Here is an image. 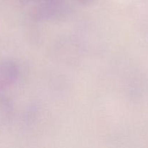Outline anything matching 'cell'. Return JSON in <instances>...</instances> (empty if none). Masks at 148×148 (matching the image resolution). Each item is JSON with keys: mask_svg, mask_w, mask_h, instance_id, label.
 Masks as SVG:
<instances>
[{"mask_svg": "<svg viewBox=\"0 0 148 148\" xmlns=\"http://www.w3.org/2000/svg\"><path fill=\"white\" fill-rule=\"evenodd\" d=\"M82 1H90V0H82Z\"/></svg>", "mask_w": 148, "mask_h": 148, "instance_id": "7a4b0ae2", "label": "cell"}, {"mask_svg": "<svg viewBox=\"0 0 148 148\" xmlns=\"http://www.w3.org/2000/svg\"><path fill=\"white\" fill-rule=\"evenodd\" d=\"M18 75L14 64L8 61L0 62V91L7 89L16 81Z\"/></svg>", "mask_w": 148, "mask_h": 148, "instance_id": "6da1fadb", "label": "cell"}]
</instances>
